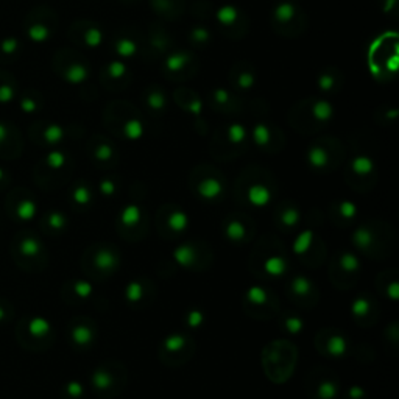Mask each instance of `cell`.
Returning a JSON list of instances; mask_svg holds the SVG:
<instances>
[{"mask_svg":"<svg viewBox=\"0 0 399 399\" xmlns=\"http://www.w3.org/2000/svg\"><path fill=\"white\" fill-rule=\"evenodd\" d=\"M287 123L290 128L302 134L320 133L335 119V106L328 99L315 95L298 100L287 113Z\"/></svg>","mask_w":399,"mask_h":399,"instance_id":"1","label":"cell"},{"mask_svg":"<svg viewBox=\"0 0 399 399\" xmlns=\"http://www.w3.org/2000/svg\"><path fill=\"white\" fill-rule=\"evenodd\" d=\"M103 122L114 136L125 140H139L145 134V120L142 119L140 111L126 100L108 103Z\"/></svg>","mask_w":399,"mask_h":399,"instance_id":"2","label":"cell"},{"mask_svg":"<svg viewBox=\"0 0 399 399\" xmlns=\"http://www.w3.org/2000/svg\"><path fill=\"white\" fill-rule=\"evenodd\" d=\"M270 27L284 39H297L306 33L307 13L297 0H278L270 10Z\"/></svg>","mask_w":399,"mask_h":399,"instance_id":"3","label":"cell"},{"mask_svg":"<svg viewBox=\"0 0 399 399\" xmlns=\"http://www.w3.org/2000/svg\"><path fill=\"white\" fill-rule=\"evenodd\" d=\"M250 143V130L240 122H229L215 130L211 153L219 161H229L240 156Z\"/></svg>","mask_w":399,"mask_h":399,"instance_id":"4","label":"cell"},{"mask_svg":"<svg viewBox=\"0 0 399 399\" xmlns=\"http://www.w3.org/2000/svg\"><path fill=\"white\" fill-rule=\"evenodd\" d=\"M273 181L275 180L271 178V175L262 167H246L239 177L237 192L240 197H245V200H248V203L254 206H264L273 197Z\"/></svg>","mask_w":399,"mask_h":399,"instance_id":"5","label":"cell"},{"mask_svg":"<svg viewBox=\"0 0 399 399\" xmlns=\"http://www.w3.org/2000/svg\"><path fill=\"white\" fill-rule=\"evenodd\" d=\"M345 147L334 136H323L312 140L307 147V164L317 172H332L345 161Z\"/></svg>","mask_w":399,"mask_h":399,"instance_id":"6","label":"cell"},{"mask_svg":"<svg viewBox=\"0 0 399 399\" xmlns=\"http://www.w3.org/2000/svg\"><path fill=\"white\" fill-rule=\"evenodd\" d=\"M212 22L221 36L229 41H240L250 33L251 20L243 8L236 3H221L214 8Z\"/></svg>","mask_w":399,"mask_h":399,"instance_id":"7","label":"cell"},{"mask_svg":"<svg viewBox=\"0 0 399 399\" xmlns=\"http://www.w3.org/2000/svg\"><path fill=\"white\" fill-rule=\"evenodd\" d=\"M200 70V61L194 50L175 47L161 58V74L173 83H184L194 78Z\"/></svg>","mask_w":399,"mask_h":399,"instance_id":"8","label":"cell"},{"mask_svg":"<svg viewBox=\"0 0 399 399\" xmlns=\"http://www.w3.org/2000/svg\"><path fill=\"white\" fill-rule=\"evenodd\" d=\"M225 181V177L219 169L209 164H201L190 172L189 184L197 197L203 200H217L226 189Z\"/></svg>","mask_w":399,"mask_h":399,"instance_id":"9","label":"cell"},{"mask_svg":"<svg viewBox=\"0 0 399 399\" xmlns=\"http://www.w3.org/2000/svg\"><path fill=\"white\" fill-rule=\"evenodd\" d=\"M373 74L378 78L395 77L398 69V39L396 36H384L373 45L370 55Z\"/></svg>","mask_w":399,"mask_h":399,"instance_id":"10","label":"cell"},{"mask_svg":"<svg viewBox=\"0 0 399 399\" xmlns=\"http://www.w3.org/2000/svg\"><path fill=\"white\" fill-rule=\"evenodd\" d=\"M346 182L357 190H366L376 182V164L368 155H356L349 159L345 172Z\"/></svg>","mask_w":399,"mask_h":399,"instance_id":"11","label":"cell"},{"mask_svg":"<svg viewBox=\"0 0 399 399\" xmlns=\"http://www.w3.org/2000/svg\"><path fill=\"white\" fill-rule=\"evenodd\" d=\"M111 49L119 60H133L139 55L145 53V42L136 28L120 27L111 36Z\"/></svg>","mask_w":399,"mask_h":399,"instance_id":"12","label":"cell"},{"mask_svg":"<svg viewBox=\"0 0 399 399\" xmlns=\"http://www.w3.org/2000/svg\"><path fill=\"white\" fill-rule=\"evenodd\" d=\"M250 130V140L254 143L260 151L265 153H278L281 151L285 145V138L281 128H278L276 125L259 120L251 125Z\"/></svg>","mask_w":399,"mask_h":399,"instance_id":"13","label":"cell"},{"mask_svg":"<svg viewBox=\"0 0 399 399\" xmlns=\"http://www.w3.org/2000/svg\"><path fill=\"white\" fill-rule=\"evenodd\" d=\"M99 80L109 92H122L128 89L133 81V72L123 60H111L103 64Z\"/></svg>","mask_w":399,"mask_h":399,"instance_id":"14","label":"cell"},{"mask_svg":"<svg viewBox=\"0 0 399 399\" xmlns=\"http://www.w3.org/2000/svg\"><path fill=\"white\" fill-rule=\"evenodd\" d=\"M206 105L217 114L237 116L243 111V100L240 94L234 92L231 87L215 86L206 95Z\"/></svg>","mask_w":399,"mask_h":399,"instance_id":"15","label":"cell"},{"mask_svg":"<svg viewBox=\"0 0 399 399\" xmlns=\"http://www.w3.org/2000/svg\"><path fill=\"white\" fill-rule=\"evenodd\" d=\"M175 39L162 20H155L148 25L145 36V53L151 58H162L175 49Z\"/></svg>","mask_w":399,"mask_h":399,"instance_id":"16","label":"cell"},{"mask_svg":"<svg viewBox=\"0 0 399 399\" xmlns=\"http://www.w3.org/2000/svg\"><path fill=\"white\" fill-rule=\"evenodd\" d=\"M123 366H116V363H109L106 366H99L92 378V385L97 390L99 395L105 396H114L120 393L122 387L125 385V376H123Z\"/></svg>","mask_w":399,"mask_h":399,"instance_id":"17","label":"cell"},{"mask_svg":"<svg viewBox=\"0 0 399 399\" xmlns=\"http://www.w3.org/2000/svg\"><path fill=\"white\" fill-rule=\"evenodd\" d=\"M194 353V341L184 334H173L162 341L161 359L167 365H181Z\"/></svg>","mask_w":399,"mask_h":399,"instance_id":"18","label":"cell"},{"mask_svg":"<svg viewBox=\"0 0 399 399\" xmlns=\"http://www.w3.org/2000/svg\"><path fill=\"white\" fill-rule=\"evenodd\" d=\"M172 99L180 109H182L184 113L194 117L195 126H203L206 130V120L203 116L204 111V100L200 97V94L194 91L192 87L180 86L173 91Z\"/></svg>","mask_w":399,"mask_h":399,"instance_id":"19","label":"cell"},{"mask_svg":"<svg viewBox=\"0 0 399 399\" xmlns=\"http://www.w3.org/2000/svg\"><path fill=\"white\" fill-rule=\"evenodd\" d=\"M87 153L95 165L101 169H113L119 162V151L117 147L109 138L101 134H95L87 143Z\"/></svg>","mask_w":399,"mask_h":399,"instance_id":"20","label":"cell"},{"mask_svg":"<svg viewBox=\"0 0 399 399\" xmlns=\"http://www.w3.org/2000/svg\"><path fill=\"white\" fill-rule=\"evenodd\" d=\"M57 62L60 66L61 77L72 84H81L91 75V69H89V64H87V60L83 58L80 53L64 52Z\"/></svg>","mask_w":399,"mask_h":399,"instance_id":"21","label":"cell"},{"mask_svg":"<svg viewBox=\"0 0 399 399\" xmlns=\"http://www.w3.org/2000/svg\"><path fill=\"white\" fill-rule=\"evenodd\" d=\"M70 39L83 49L95 50L105 41V33L100 23L94 20H78L70 27Z\"/></svg>","mask_w":399,"mask_h":399,"instance_id":"22","label":"cell"},{"mask_svg":"<svg viewBox=\"0 0 399 399\" xmlns=\"http://www.w3.org/2000/svg\"><path fill=\"white\" fill-rule=\"evenodd\" d=\"M229 87L237 94H245L254 89L258 84V70L250 61H236L228 72Z\"/></svg>","mask_w":399,"mask_h":399,"instance_id":"23","label":"cell"},{"mask_svg":"<svg viewBox=\"0 0 399 399\" xmlns=\"http://www.w3.org/2000/svg\"><path fill=\"white\" fill-rule=\"evenodd\" d=\"M87 260H91V270H94L95 273H99L101 276H108L119 268L120 264V256L119 253L111 248L109 245H99L94 248V253H91L89 256L86 254Z\"/></svg>","mask_w":399,"mask_h":399,"instance_id":"24","label":"cell"},{"mask_svg":"<svg viewBox=\"0 0 399 399\" xmlns=\"http://www.w3.org/2000/svg\"><path fill=\"white\" fill-rule=\"evenodd\" d=\"M140 105L148 114L159 117L164 116L169 106V95L165 89L158 83L147 84L140 92Z\"/></svg>","mask_w":399,"mask_h":399,"instance_id":"25","label":"cell"},{"mask_svg":"<svg viewBox=\"0 0 399 399\" xmlns=\"http://www.w3.org/2000/svg\"><path fill=\"white\" fill-rule=\"evenodd\" d=\"M246 306L250 307V314L256 317L258 310L262 309V318H270L278 310V299L271 295L268 290L262 289V287H251L246 292Z\"/></svg>","mask_w":399,"mask_h":399,"instance_id":"26","label":"cell"},{"mask_svg":"<svg viewBox=\"0 0 399 399\" xmlns=\"http://www.w3.org/2000/svg\"><path fill=\"white\" fill-rule=\"evenodd\" d=\"M317 87L323 95L339 94L345 86V74L337 66H326L317 75Z\"/></svg>","mask_w":399,"mask_h":399,"instance_id":"27","label":"cell"},{"mask_svg":"<svg viewBox=\"0 0 399 399\" xmlns=\"http://www.w3.org/2000/svg\"><path fill=\"white\" fill-rule=\"evenodd\" d=\"M187 226V215L178 207H164L158 214V229L162 233L181 234Z\"/></svg>","mask_w":399,"mask_h":399,"instance_id":"28","label":"cell"},{"mask_svg":"<svg viewBox=\"0 0 399 399\" xmlns=\"http://www.w3.org/2000/svg\"><path fill=\"white\" fill-rule=\"evenodd\" d=\"M150 10L161 20H177L187 10V0H147Z\"/></svg>","mask_w":399,"mask_h":399,"instance_id":"29","label":"cell"},{"mask_svg":"<svg viewBox=\"0 0 399 399\" xmlns=\"http://www.w3.org/2000/svg\"><path fill=\"white\" fill-rule=\"evenodd\" d=\"M289 295L292 297V299L295 302L302 306H314L317 302V289L314 287V284L309 281V279L298 276L292 279V282L289 284Z\"/></svg>","mask_w":399,"mask_h":399,"instance_id":"30","label":"cell"},{"mask_svg":"<svg viewBox=\"0 0 399 399\" xmlns=\"http://www.w3.org/2000/svg\"><path fill=\"white\" fill-rule=\"evenodd\" d=\"M359 268H360V262H359V259L354 256V254L343 253L339 258H335L332 268H331V271H337V276H331V278L335 282V285L340 287L341 282H345L343 287H348L349 282H348L346 275H356Z\"/></svg>","mask_w":399,"mask_h":399,"instance_id":"31","label":"cell"},{"mask_svg":"<svg viewBox=\"0 0 399 399\" xmlns=\"http://www.w3.org/2000/svg\"><path fill=\"white\" fill-rule=\"evenodd\" d=\"M253 225L248 220V217L240 214H236L233 217H228L225 225V234L231 242L234 243H243L251 237Z\"/></svg>","mask_w":399,"mask_h":399,"instance_id":"32","label":"cell"},{"mask_svg":"<svg viewBox=\"0 0 399 399\" xmlns=\"http://www.w3.org/2000/svg\"><path fill=\"white\" fill-rule=\"evenodd\" d=\"M120 223L122 226H119V229L123 237H128L130 233H138V231L145 233V217H143V212L139 206H126L122 211Z\"/></svg>","mask_w":399,"mask_h":399,"instance_id":"33","label":"cell"},{"mask_svg":"<svg viewBox=\"0 0 399 399\" xmlns=\"http://www.w3.org/2000/svg\"><path fill=\"white\" fill-rule=\"evenodd\" d=\"M212 41H214L212 30L204 25V23H197V25H192L187 30V44L190 50L194 52L206 50L212 44Z\"/></svg>","mask_w":399,"mask_h":399,"instance_id":"34","label":"cell"},{"mask_svg":"<svg viewBox=\"0 0 399 399\" xmlns=\"http://www.w3.org/2000/svg\"><path fill=\"white\" fill-rule=\"evenodd\" d=\"M320 335H323V334L320 332ZM317 348L320 349L321 353L329 354L331 357H339L346 351V340L343 339L339 332H334L331 335H326L323 341L317 340Z\"/></svg>","mask_w":399,"mask_h":399,"instance_id":"35","label":"cell"},{"mask_svg":"<svg viewBox=\"0 0 399 399\" xmlns=\"http://www.w3.org/2000/svg\"><path fill=\"white\" fill-rule=\"evenodd\" d=\"M374 309H376V302L370 299L368 297H360L359 299L354 301L353 304V314L356 317V321L365 324V320H370L368 323L376 321V314H374Z\"/></svg>","mask_w":399,"mask_h":399,"instance_id":"36","label":"cell"},{"mask_svg":"<svg viewBox=\"0 0 399 399\" xmlns=\"http://www.w3.org/2000/svg\"><path fill=\"white\" fill-rule=\"evenodd\" d=\"M299 221V211L295 206L284 203L278 209L276 214V225L281 229H290Z\"/></svg>","mask_w":399,"mask_h":399,"instance_id":"37","label":"cell"},{"mask_svg":"<svg viewBox=\"0 0 399 399\" xmlns=\"http://www.w3.org/2000/svg\"><path fill=\"white\" fill-rule=\"evenodd\" d=\"M398 114H399L398 108L384 105V106H380V108H378L376 111H374V120H376L380 126L393 125L396 122V119H398Z\"/></svg>","mask_w":399,"mask_h":399,"instance_id":"38","label":"cell"},{"mask_svg":"<svg viewBox=\"0 0 399 399\" xmlns=\"http://www.w3.org/2000/svg\"><path fill=\"white\" fill-rule=\"evenodd\" d=\"M95 329L87 326L86 323L77 324L74 329H72V335H74V341H77V345H89L94 339Z\"/></svg>","mask_w":399,"mask_h":399,"instance_id":"39","label":"cell"},{"mask_svg":"<svg viewBox=\"0 0 399 399\" xmlns=\"http://www.w3.org/2000/svg\"><path fill=\"white\" fill-rule=\"evenodd\" d=\"M147 292L148 290L145 289V287H143L142 281H138V279H136V281L130 282L128 287H126L125 297H126V299L131 302V304H139V302L142 301V298L145 297Z\"/></svg>","mask_w":399,"mask_h":399,"instance_id":"40","label":"cell"},{"mask_svg":"<svg viewBox=\"0 0 399 399\" xmlns=\"http://www.w3.org/2000/svg\"><path fill=\"white\" fill-rule=\"evenodd\" d=\"M190 13L195 18L200 19H212V13H214V5H211L207 0H197L192 5H190Z\"/></svg>","mask_w":399,"mask_h":399,"instance_id":"41","label":"cell"},{"mask_svg":"<svg viewBox=\"0 0 399 399\" xmlns=\"http://www.w3.org/2000/svg\"><path fill=\"white\" fill-rule=\"evenodd\" d=\"M378 3L380 6V10L384 14L396 18L399 11V0H378Z\"/></svg>","mask_w":399,"mask_h":399,"instance_id":"42","label":"cell"},{"mask_svg":"<svg viewBox=\"0 0 399 399\" xmlns=\"http://www.w3.org/2000/svg\"><path fill=\"white\" fill-rule=\"evenodd\" d=\"M74 198L78 200V203H87L91 198V190L87 189V186L80 184L75 190H74Z\"/></svg>","mask_w":399,"mask_h":399,"instance_id":"43","label":"cell"},{"mask_svg":"<svg viewBox=\"0 0 399 399\" xmlns=\"http://www.w3.org/2000/svg\"><path fill=\"white\" fill-rule=\"evenodd\" d=\"M285 328L290 332H298V331H301V320H298V317H287L285 315Z\"/></svg>","mask_w":399,"mask_h":399,"instance_id":"44","label":"cell"},{"mask_svg":"<svg viewBox=\"0 0 399 399\" xmlns=\"http://www.w3.org/2000/svg\"><path fill=\"white\" fill-rule=\"evenodd\" d=\"M100 189H101V192L105 194V195H113V192L116 190V181L113 178L103 180L101 184H100Z\"/></svg>","mask_w":399,"mask_h":399,"instance_id":"45","label":"cell"},{"mask_svg":"<svg viewBox=\"0 0 399 399\" xmlns=\"http://www.w3.org/2000/svg\"><path fill=\"white\" fill-rule=\"evenodd\" d=\"M201 314L200 312H190L189 314V318H187V323L190 324V326H197L198 323H201Z\"/></svg>","mask_w":399,"mask_h":399,"instance_id":"46","label":"cell"},{"mask_svg":"<svg viewBox=\"0 0 399 399\" xmlns=\"http://www.w3.org/2000/svg\"><path fill=\"white\" fill-rule=\"evenodd\" d=\"M119 2L123 3V5H138V3L142 2V0H119Z\"/></svg>","mask_w":399,"mask_h":399,"instance_id":"47","label":"cell"}]
</instances>
